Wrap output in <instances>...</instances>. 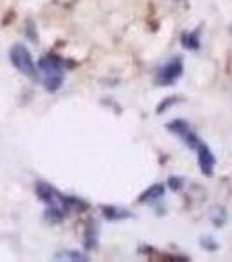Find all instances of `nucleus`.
I'll return each instance as SVG.
<instances>
[{
	"instance_id": "obj_1",
	"label": "nucleus",
	"mask_w": 232,
	"mask_h": 262,
	"mask_svg": "<svg viewBox=\"0 0 232 262\" xmlns=\"http://www.w3.org/2000/svg\"><path fill=\"white\" fill-rule=\"evenodd\" d=\"M37 70L42 74V82H44L45 91L56 93L61 90L65 82V60L54 54H45L37 63Z\"/></svg>"
},
{
	"instance_id": "obj_2",
	"label": "nucleus",
	"mask_w": 232,
	"mask_h": 262,
	"mask_svg": "<svg viewBox=\"0 0 232 262\" xmlns=\"http://www.w3.org/2000/svg\"><path fill=\"white\" fill-rule=\"evenodd\" d=\"M9 60L16 70L21 72L23 75H27L32 81H37L39 74H37V65L32 58V53L28 51L27 46L23 44H14L9 51Z\"/></svg>"
},
{
	"instance_id": "obj_3",
	"label": "nucleus",
	"mask_w": 232,
	"mask_h": 262,
	"mask_svg": "<svg viewBox=\"0 0 232 262\" xmlns=\"http://www.w3.org/2000/svg\"><path fill=\"white\" fill-rule=\"evenodd\" d=\"M182 75H183V60L182 56H175L157 70L154 82L155 86H173Z\"/></svg>"
},
{
	"instance_id": "obj_4",
	"label": "nucleus",
	"mask_w": 232,
	"mask_h": 262,
	"mask_svg": "<svg viewBox=\"0 0 232 262\" xmlns=\"http://www.w3.org/2000/svg\"><path fill=\"white\" fill-rule=\"evenodd\" d=\"M196 152H197V163H199V170L204 177H213V171H215V166H217V158L212 152L208 145L204 142H199L196 147Z\"/></svg>"
},
{
	"instance_id": "obj_5",
	"label": "nucleus",
	"mask_w": 232,
	"mask_h": 262,
	"mask_svg": "<svg viewBox=\"0 0 232 262\" xmlns=\"http://www.w3.org/2000/svg\"><path fill=\"white\" fill-rule=\"evenodd\" d=\"M166 192V185L164 184H154L150 185L149 189H145L140 198H138V203H149V201H155V200H161Z\"/></svg>"
},
{
	"instance_id": "obj_6",
	"label": "nucleus",
	"mask_w": 232,
	"mask_h": 262,
	"mask_svg": "<svg viewBox=\"0 0 232 262\" xmlns=\"http://www.w3.org/2000/svg\"><path fill=\"white\" fill-rule=\"evenodd\" d=\"M96 247H98V227H96L95 222H91L86 227V232H84V248L87 252H91Z\"/></svg>"
},
{
	"instance_id": "obj_7",
	"label": "nucleus",
	"mask_w": 232,
	"mask_h": 262,
	"mask_svg": "<svg viewBox=\"0 0 232 262\" xmlns=\"http://www.w3.org/2000/svg\"><path fill=\"white\" fill-rule=\"evenodd\" d=\"M101 212H103V217L107 221H124V219H129L131 215L129 212L122 208H117V206H112V205H107V206H101Z\"/></svg>"
},
{
	"instance_id": "obj_8",
	"label": "nucleus",
	"mask_w": 232,
	"mask_h": 262,
	"mask_svg": "<svg viewBox=\"0 0 232 262\" xmlns=\"http://www.w3.org/2000/svg\"><path fill=\"white\" fill-rule=\"evenodd\" d=\"M180 42L185 49H191V51H197L201 48V37L199 32H183L182 37H180Z\"/></svg>"
},
{
	"instance_id": "obj_9",
	"label": "nucleus",
	"mask_w": 232,
	"mask_h": 262,
	"mask_svg": "<svg viewBox=\"0 0 232 262\" xmlns=\"http://www.w3.org/2000/svg\"><path fill=\"white\" fill-rule=\"evenodd\" d=\"M168 131L173 135H176V137H180V138H183L187 133H191V126H189V122L187 121H183V119H173L171 122H168Z\"/></svg>"
},
{
	"instance_id": "obj_10",
	"label": "nucleus",
	"mask_w": 232,
	"mask_h": 262,
	"mask_svg": "<svg viewBox=\"0 0 232 262\" xmlns=\"http://www.w3.org/2000/svg\"><path fill=\"white\" fill-rule=\"evenodd\" d=\"M66 215L68 213H66L61 206H48V210L44 212V219L51 224H58V222H61Z\"/></svg>"
},
{
	"instance_id": "obj_11",
	"label": "nucleus",
	"mask_w": 232,
	"mask_h": 262,
	"mask_svg": "<svg viewBox=\"0 0 232 262\" xmlns=\"http://www.w3.org/2000/svg\"><path fill=\"white\" fill-rule=\"evenodd\" d=\"M166 185H170V189H171L173 192H180L183 189V179H182V177L171 175L170 179H168Z\"/></svg>"
},
{
	"instance_id": "obj_12",
	"label": "nucleus",
	"mask_w": 232,
	"mask_h": 262,
	"mask_svg": "<svg viewBox=\"0 0 232 262\" xmlns=\"http://www.w3.org/2000/svg\"><path fill=\"white\" fill-rule=\"evenodd\" d=\"M178 101V96H170V98H166V100H163L161 103L157 105V108H155V112L157 114H163V112H166L168 108L173 107V105Z\"/></svg>"
},
{
	"instance_id": "obj_13",
	"label": "nucleus",
	"mask_w": 232,
	"mask_h": 262,
	"mask_svg": "<svg viewBox=\"0 0 232 262\" xmlns=\"http://www.w3.org/2000/svg\"><path fill=\"white\" fill-rule=\"evenodd\" d=\"M56 259H70V260H87V257H84L79 252H66L63 255H58Z\"/></svg>"
},
{
	"instance_id": "obj_14",
	"label": "nucleus",
	"mask_w": 232,
	"mask_h": 262,
	"mask_svg": "<svg viewBox=\"0 0 232 262\" xmlns=\"http://www.w3.org/2000/svg\"><path fill=\"white\" fill-rule=\"evenodd\" d=\"M213 239H210V238H206V239H202V248H206V250H217L218 248V245L217 243H212Z\"/></svg>"
},
{
	"instance_id": "obj_15",
	"label": "nucleus",
	"mask_w": 232,
	"mask_h": 262,
	"mask_svg": "<svg viewBox=\"0 0 232 262\" xmlns=\"http://www.w3.org/2000/svg\"><path fill=\"white\" fill-rule=\"evenodd\" d=\"M27 30H28V32H27V35L30 37V40L37 42V35L33 33L35 30H33V23H32V21H27Z\"/></svg>"
}]
</instances>
